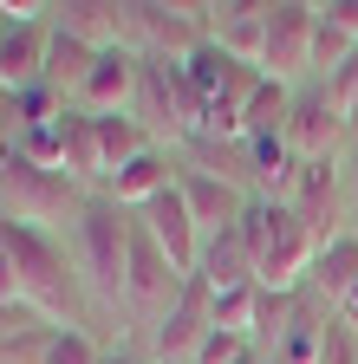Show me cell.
Listing matches in <instances>:
<instances>
[{"label":"cell","mask_w":358,"mask_h":364,"mask_svg":"<svg viewBox=\"0 0 358 364\" xmlns=\"http://www.w3.org/2000/svg\"><path fill=\"white\" fill-rule=\"evenodd\" d=\"M130 241H137V215L117 208L105 189H98V196H85V208H78V221H72V267H78V287L92 293L105 312L124 306Z\"/></svg>","instance_id":"cell-1"},{"label":"cell","mask_w":358,"mask_h":364,"mask_svg":"<svg viewBox=\"0 0 358 364\" xmlns=\"http://www.w3.org/2000/svg\"><path fill=\"white\" fill-rule=\"evenodd\" d=\"M0 241H7L14 273H20V306L59 332H78V287H72L78 267L65 260V247L46 228H20V221H0Z\"/></svg>","instance_id":"cell-2"},{"label":"cell","mask_w":358,"mask_h":364,"mask_svg":"<svg viewBox=\"0 0 358 364\" xmlns=\"http://www.w3.org/2000/svg\"><path fill=\"white\" fill-rule=\"evenodd\" d=\"M241 228H248L254 273H260V287H267V293H300V287L312 280L320 241H312V228L300 221L293 202H248Z\"/></svg>","instance_id":"cell-3"},{"label":"cell","mask_w":358,"mask_h":364,"mask_svg":"<svg viewBox=\"0 0 358 364\" xmlns=\"http://www.w3.org/2000/svg\"><path fill=\"white\" fill-rule=\"evenodd\" d=\"M130 117L144 124V136L163 150V144H196L202 136V98L189 72L176 59H144L137 65V105H130Z\"/></svg>","instance_id":"cell-4"},{"label":"cell","mask_w":358,"mask_h":364,"mask_svg":"<svg viewBox=\"0 0 358 364\" xmlns=\"http://www.w3.org/2000/svg\"><path fill=\"white\" fill-rule=\"evenodd\" d=\"M78 208H85V189L72 176H59V169H39V163H26L20 150L0 163V221H20V228H53V221H78Z\"/></svg>","instance_id":"cell-5"},{"label":"cell","mask_w":358,"mask_h":364,"mask_svg":"<svg viewBox=\"0 0 358 364\" xmlns=\"http://www.w3.org/2000/svg\"><path fill=\"white\" fill-rule=\"evenodd\" d=\"M209 39V0H137V53L183 65Z\"/></svg>","instance_id":"cell-6"},{"label":"cell","mask_w":358,"mask_h":364,"mask_svg":"<svg viewBox=\"0 0 358 364\" xmlns=\"http://www.w3.org/2000/svg\"><path fill=\"white\" fill-rule=\"evenodd\" d=\"M312 39H320V7L306 0H267V53H260V72L267 78H300L312 72Z\"/></svg>","instance_id":"cell-7"},{"label":"cell","mask_w":358,"mask_h":364,"mask_svg":"<svg viewBox=\"0 0 358 364\" xmlns=\"http://www.w3.org/2000/svg\"><path fill=\"white\" fill-rule=\"evenodd\" d=\"M209 332H215V293H209V280H183V293H176V306L157 318V364H189L202 345H209Z\"/></svg>","instance_id":"cell-8"},{"label":"cell","mask_w":358,"mask_h":364,"mask_svg":"<svg viewBox=\"0 0 358 364\" xmlns=\"http://www.w3.org/2000/svg\"><path fill=\"white\" fill-rule=\"evenodd\" d=\"M59 33L92 46V53H137V0H65Z\"/></svg>","instance_id":"cell-9"},{"label":"cell","mask_w":358,"mask_h":364,"mask_svg":"<svg viewBox=\"0 0 358 364\" xmlns=\"http://www.w3.org/2000/svg\"><path fill=\"white\" fill-rule=\"evenodd\" d=\"M287 144H293V156H300V163H332L339 150H352V130H345V117L332 111L326 85H320V91H293Z\"/></svg>","instance_id":"cell-10"},{"label":"cell","mask_w":358,"mask_h":364,"mask_svg":"<svg viewBox=\"0 0 358 364\" xmlns=\"http://www.w3.org/2000/svg\"><path fill=\"white\" fill-rule=\"evenodd\" d=\"M137 228H144V235L169 254V267L176 273H183V280H189V273H196V260H202V228H196V215H189V202H183V189H163L150 208H137Z\"/></svg>","instance_id":"cell-11"},{"label":"cell","mask_w":358,"mask_h":364,"mask_svg":"<svg viewBox=\"0 0 358 364\" xmlns=\"http://www.w3.org/2000/svg\"><path fill=\"white\" fill-rule=\"evenodd\" d=\"M137 65H144V53H98V65H92V78L78 85L72 111H85V117H124L130 105H137Z\"/></svg>","instance_id":"cell-12"},{"label":"cell","mask_w":358,"mask_h":364,"mask_svg":"<svg viewBox=\"0 0 358 364\" xmlns=\"http://www.w3.org/2000/svg\"><path fill=\"white\" fill-rule=\"evenodd\" d=\"M209 39L228 59L260 65V53H267V0H209Z\"/></svg>","instance_id":"cell-13"},{"label":"cell","mask_w":358,"mask_h":364,"mask_svg":"<svg viewBox=\"0 0 358 364\" xmlns=\"http://www.w3.org/2000/svg\"><path fill=\"white\" fill-rule=\"evenodd\" d=\"M176 189H183V202H189V215H196L202 235L241 228V215H248V196L235 189L228 176H215V169H183V176H176Z\"/></svg>","instance_id":"cell-14"},{"label":"cell","mask_w":358,"mask_h":364,"mask_svg":"<svg viewBox=\"0 0 358 364\" xmlns=\"http://www.w3.org/2000/svg\"><path fill=\"white\" fill-rule=\"evenodd\" d=\"M46 53H53V26L33 20V26H0V98L14 91H33L46 78Z\"/></svg>","instance_id":"cell-15"},{"label":"cell","mask_w":358,"mask_h":364,"mask_svg":"<svg viewBox=\"0 0 358 364\" xmlns=\"http://www.w3.org/2000/svg\"><path fill=\"white\" fill-rule=\"evenodd\" d=\"M196 280H209V293H241L254 287V247H248V228H221V235L202 241V260H196Z\"/></svg>","instance_id":"cell-16"},{"label":"cell","mask_w":358,"mask_h":364,"mask_svg":"<svg viewBox=\"0 0 358 364\" xmlns=\"http://www.w3.org/2000/svg\"><path fill=\"white\" fill-rule=\"evenodd\" d=\"M300 221L312 228V241L332 247L345 228H339V163H300V189H293Z\"/></svg>","instance_id":"cell-17"},{"label":"cell","mask_w":358,"mask_h":364,"mask_svg":"<svg viewBox=\"0 0 358 364\" xmlns=\"http://www.w3.org/2000/svg\"><path fill=\"white\" fill-rule=\"evenodd\" d=\"M176 176H183V169H169V150H144L137 163H124L111 182H105V196L117 202V208H130V215H137V208H150L163 189H176Z\"/></svg>","instance_id":"cell-18"},{"label":"cell","mask_w":358,"mask_h":364,"mask_svg":"<svg viewBox=\"0 0 358 364\" xmlns=\"http://www.w3.org/2000/svg\"><path fill=\"white\" fill-rule=\"evenodd\" d=\"M241 150H248V176H254L260 202H293V189H300V156H293L287 136H248Z\"/></svg>","instance_id":"cell-19"},{"label":"cell","mask_w":358,"mask_h":364,"mask_svg":"<svg viewBox=\"0 0 358 364\" xmlns=\"http://www.w3.org/2000/svg\"><path fill=\"white\" fill-rule=\"evenodd\" d=\"M65 176L78 182V189H105V144H98V117H85V111H65Z\"/></svg>","instance_id":"cell-20"},{"label":"cell","mask_w":358,"mask_h":364,"mask_svg":"<svg viewBox=\"0 0 358 364\" xmlns=\"http://www.w3.org/2000/svg\"><path fill=\"white\" fill-rule=\"evenodd\" d=\"M306 287L339 312V299L358 287V235H339L332 247H320V260H312V280H306Z\"/></svg>","instance_id":"cell-21"},{"label":"cell","mask_w":358,"mask_h":364,"mask_svg":"<svg viewBox=\"0 0 358 364\" xmlns=\"http://www.w3.org/2000/svg\"><path fill=\"white\" fill-rule=\"evenodd\" d=\"M92 65H98L92 46H78V39H65V33L53 26V53H46V78H39V85H53L59 98L72 105V98H78V85L92 78Z\"/></svg>","instance_id":"cell-22"},{"label":"cell","mask_w":358,"mask_h":364,"mask_svg":"<svg viewBox=\"0 0 358 364\" xmlns=\"http://www.w3.org/2000/svg\"><path fill=\"white\" fill-rule=\"evenodd\" d=\"M287 117H293V91L280 78H260V91L248 98V136H287Z\"/></svg>","instance_id":"cell-23"},{"label":"cell","mask_w":358,"mask_h":364,"mask_svg":"<svg viewBox=\"0 0 358 364\" xmlns=\"http://www.w3.org/2000/svg\"><path fill=\"white\" fill-rule=\"evenodd\" d=\"M98 144H105V176H117L124 163H137L144 150H150V136H144V124L137 117H98Z\"/></svg>","instance_id":"cell-24"},{"label":"cell","mask_w":358,"mask_h":364,"mask_svg":"<svg viewBox=\"0 0 358 364\" xmlns=\"http://www.w3.org/2000/svg\"><path fill=\"white\" fill-rule=\"evenodd\" d=\"M215 326H221V332L254 338V332H260V280L241 287V293H215Z\"/></svg>","instance_id":"cell-25"},{"label":"cell","mask_w":358,"mask_h":364,"mask_svg":"<svg viewBox=\"0 0 358 364\" xmlns=\"http://www.w3.org/2000/svg\"><path fill=\"white\" fill-rule=\"evenodd\" d=\"M14 150H20L26 163H39V169H59V176H65V117H59V124H39V130H26V136H14Z\"/></svg>","instance_id":"cell-26"},{"label":"cell","mask_w":358,"mask_h":364,"mask_svg":"<svg viewBox=\"0 0 358 364\" xmlns=\"http://www.w3.org/2000/svg\"><path fill=\"white\" fill-rule=\"evenodd\" d=\"M326 98H332V111L345 117V130H352V144H358V53L326 78Z\"/></svg>","instance_id":"cell-27"},{"label":"cell","mask_w":358,"mask_h":364,"mask_svg":"<svg viewBox=\"0 0 358 364\" xmlns=\"http://www.w3.org/2000/svg\"><path fill=\"white\" fill-rule=\"evenodd\" d=\"M352 53H358V39H345L339 26H326V20H320V39H312V65H320V72L332 78V72H339Z\"/></svg>","instance_id":"cell-28"},{"label":"cell","mask_w":358,"mask_h":364,"mask_svg":"<svg viewBox=\"0 0 358 364\" xmlns=\"http://www.w3.org/2000/svg\"><path fill=\"white\" fill-rule=\"evenodd\" d=\"M320 364H358V332L332 312V326L320 332Z\"/></svg>","instance_id":"cell-29"},{"label":"cell","mask_w":358,"mask_h":364,"mask_svg":"<svg viewBox=\"0 0 358 364\" xmlns=\"http://www.w3.org/2000/svg\"><path fill=\"white\" fill-rule=\"evenodd\" d=\"M46 364H105V351H98L92 338H85V332H53Z\"/></svg>","instance_id":"cell-30"},{"label":"cell","mask_w":358,"mask_h":364,"mask_svg":"<svg viewBox=\"0 0 358 364\" xmlns=\"http://www.w3.org/2000/svg\"><path fill=\"white\" fill-rule=\"evenodd\" d=\"M248 345H254V338H241V332H221V326H215V332H209V345H202L189 364H235Z\"/></svg>","instance_id":"cell-31"},{"label":"cell","mask_w":358,"mask_h":364,"mask_svg":"<svg viewBox=\"0 0 358 364\" xmlns=\"http://www.w3.org/2000/svg\"><path fill=\"white\" fill-rule=\"evenodd\" d=\"M320 20H326V26H339L345 39H358V0H326Z\"/></svg>","instance_id":"cell-32"},{"label":"cell","mask_w":358,"mask_h":364,"mask_svg":"<svg viewBox=\"0 0 358 364\" xmlns=\"http://www.w3.org/2000/svg\"><path fill=\"white\" fill-rule=\"evenodd\" d=\"M339 318H345V326H352V332H358V287H352V293H345V299H339Z\"/></svg>","instance_id":"cell-33"},{"label":"cell","mask_w":358,"mask_h":364,"mask_svg":"<svg viewBox=\"0 0 358 364\" xmlns=\"http://www.w3.org/2000/svg\"><path fill=\"white\" fill-rule=\"evenodd\" d=\"M235 364H274V358H267V351H260V345H248V351H241V358H235Z\"/></svg>","instance_id":"cell-34"},{"label":"cell","mask_w":358,"mask_h":364,"mask_svg":"<svg viewBox=\"0 0 358 364\" xmlns=\"http://www.w3.org/2000/svg\"><path fill=\"white\" fill-rule=\"evenodd\" d=\"M345 182H352V196H358V144H352V169H345Z\"/></svg>","instance_id":"cell-35"},{"label":"cell","mask_w":358,"mask_h":364,"mask_svg":"<svg viewBox=\"0 0 358 364\" xmlns=\"http://www.w3.org/2000/svg\"><path fill=\"white\" fill-rule=\"evenodd\" d=\"M105 364H144V358H124V351H117V358H105Z\"/></svg>","instance_id":"cell-36"}]
</instances>
